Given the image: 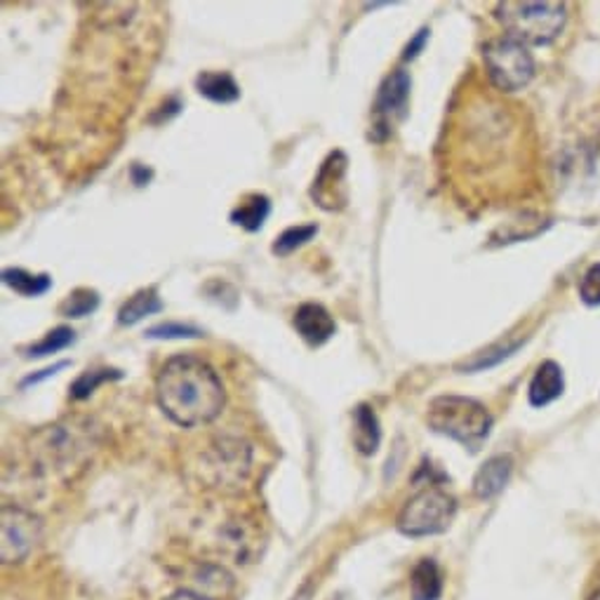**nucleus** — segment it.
<instances>
[{"mask_svg": "<svg viewBox=\"0 0 600 600\" xmlns=\"http://www.w3.org/2000/svg\"><path fill=\"white\" fill-rule=\"evenodd\" d=\"M156 398L167 420L193 429L217 420L227 403V391L210 362L181 354L173 356L156 376Z\"/></svg>", "mask_w": 600, "mask_h": 600, "instance_id": "1", "label": "nucleus"}, {"mask_svg": "<svg viewBox=\"0 0 600 600\" xmlns=\"http://www.w3.org/2000/svg\"><path fill=\"white\" fill-rule=\"evenodd\" d=\"M426 422L431 431L478 452L493 431V414L481 400L467 396H438L429 403Z\"/></svg>", "mask_w": 600, "mask_h": 600, "instance_id": "2", "label": "nucleus"}, {"mask_svg": "<svg viewBox=\"0 0 600 600\" xmlns=\"http://www.w3.org/2000/svg\"><path fill=\"white\" fill-rule=\"evenodd\" d=\"M497 20L505 24L507 36L523 46H549L563 34L567 24L565 3H499Z\"/></svg>", "mask_w": 600, "mask_h": 600, "instance_id": "3", "label": "nucleus"}, {"mask_svg": "<svg viewBox=\"0 0 600 600\" xmlns=\"http://www.w3.org/2000/svg\"><path fill=\"white\" fill-rule=\"evenodd\" d=\"M457 501L438 485H429L406 501L400 509L396 527L406 537H431L441 535L455 521Z\"/></svg>", "mask_w": 600, "mask_h": 600, "instance_id": "4", "label": "nucleus"}, {"mask_svg": "<svg viewBox=\"0 0 600 600\" xmlns=\"http://www.w3.org/2000/svg\"><path fill=\"white\" fill-rule=\"evenodd\" d=\"M485 74L499 92H519L535 78V58L527 46L501 36L483 48Z\"/></svg>", "mask_w": 600, "mask_h": 600, "instance_id": "5", "label": "nucleus"}, {"mask_svg": "<svg viewBox=\"0 0 600 600\" xmlns=\"http://www.w3.org/2000/svg\"><path fill=\"white\" fill-rule=\"evenodd\" d=\"M31 455L38 467L48 473L68 478L74 469H82L90 455V443L80 438V434L72 431V426L58 424L40 431L34 441Z\"/></svg>", "mask_w": 600, "mask_h": 600, "instance_id": "6", "label": "nucleus"}, {"mask_svg": "<svg viewBox=\"0 0 600 600\" xmlns=\"http://www.w3.org/2000/svg\"><path fill=\"white\" fill-rule=\"evenodd\" d=\"M43 537V523L36 513L17 505H3L0 511V561L15 565L26 561Z\"/></svg>", "mask_w": 600, "mask_h": 600, "instance_id": "7", "label": "nucleus"}, {"mask_svg": "<svg viewBox=\"0 0 600 600\" xmlns=\"http://www.w3.org/2000/svg\"><path fill=\"white\" fill-rule=\"evenodd\" d=\"M410 88H412V80L408 72H403V68L384 78L380 92H376V102L372 111V137L376 142H384V139H388L391 132H394L396 125L400 120H406L408 104H410Z\"/></svg>", "mask_w": 600, "mask_h": 600, "instance_id": "8", "label": "nucleus"}, {"mask_svg": "<svg viewBox=\"0 0 600 600\" xmlns=\"http://www.w3.org/2000/svg\"><path fill=\"white\" fill-rule=\"evenodd\" d=\"M250 471V448L241 441H219L205 455L201 467L203 478L219 490H235L241 487Z\"/></svg>", "mask_w": 600, "mask_h": 600, "instance_id": "9", "label": "nucleus"}, {"mask_svg": "<svg viewBox=\"0 0 600 600\" xmlns=\"http://www.w3.org/2000/svg\"><path fill=\"white\" fill-rule=\"evenodd\" d=\"M346 170L348 158L344 151H332L320 165V173L311 187V199L323 210H342L346 205Z\"/></svg>", "mask_w": 600, "mask_h": 600, "instance_id": "10", "label": "nucleus"}, {"mask_svg": "<svg viewBox=\"0 0 600 600\" xmlns=\"http://www.w3.org/2000/svg\"><path fill=\"white\" fill-rule=\"evenodd\" d=\"M235 586L231 572L219 563H201L191 570L189 584L184 589L199 593L205 600H221L229 598Z\"/></svg>", "mask_w": 600, "mask_h": 600, "instance_id": "11", "label": "nucleus"}, {"mask_svg": "<svg viewBox=\"0 0 600 600\" xmlns=\"http://www.w3.org/2000/svg\"><path fill=\"white\" fill-rule=\"evenodd\" d=\"M565 374L556 360H544L527 386V398L533 408H547L563 396Z\"/></svg>", "mask_w": 600, "mask_h": 600, "instance_id": "12", "label": "nucleus"}, {"mask_svg": "<svg viewBox=\"0 0 600 600\" xmlns=\"http://www.w3.org/2000/svg\"><path fill=\"white\" fill-rule=\"evenodd\" d=\"M295 328L302 334V340L311 346H320L325 344L337 325H334V320L330 316V311L325 306L320 304H302L297 314H295Z\"/></svg>", "mask_w": 600, "mask_h": 600, "instance_id": "13", "label": "nucleus"}, {"mask_svg": "<svg viewBox=\"0 0 600 600\" xmlns=\"http://www.w3.org/2000/svg\"><path fill=\"white\" fill-rule=\"evenodd\" d=\"M219 549L235 558V563H247L259 549L257 529L250 525V521L233 519L219 529Z\"/></svg>", "mask_w": 600, "mask_h": 600, "instance_id": "14", "label": "nucleus"}, {"mask_svg": "<svg viewBox=\"0 0 600 600\" xmlns=\"http://www.w3.org/2000/svg\"><path fill=\"white\" fill-rule=\"evenodd\" d=\"M513 473V462L507 455H497L476 471L473 476V495L478 499H493L505 490Z\"/></svg>", "mask_w": 600, "mask_h": 600, "instance_id": "15", "label": "nucleus"}, {"mask_svg": "<svg viewBox=\"0 0 600 600\" xmlns=\"http://www.w3.org/2000/svg\"><path fill=\"white\" fill-rule=\"evenodd\" d=\"M412 600H441L443 596V572L434 558H422L410 575Z\"/></svg>", "mask_w": 600, "mask_h": 600, "instance_id": "16", "label": "nucleus"}, {"mask_svg": "<svg viewBox=\"0 0 600 600\" xmlns=\"http://www.w3.org/2000/svg\"><path fill=\"white\" fill-rule=\"evenodd\" d=\"M382 443L380 420L370 406H358L354 410V445L360 455H374Z\"/></svg>", "mask_w": 600, "mask_h": 600, "instance_id": "17", "label": "nucleus"}, {"mask_svg": "<svg viewBox=\"0 0 600 600\" xmlns=\"http://www.w3.org/2000/svg\"><path fill=\"white\" fill-rule=\"evenodd\" d=\"M549 225H551V221H547L541 215L525 213L523 217L511 219V221H507V225H501L490 235V241H493V245H507V243L527 241V239H535V235H539Z\"/></svg>", "mask_w": 600, "mask_h": 600, "instance_id": "18", "label": "nucleus"}, {"mask_svg": "<svg viewBox=\"0 0 600 600\" xmlns=\"http://www.w3.org/2000/svg\"><path fill=\"white\" fill-rule=\"evenodd\" d=\"M195 88H199L203 97L217 104H231L241 97L239 82L227 72H203L195 78Z\"/></svg>", "mask_w": 600, "mask_h": 600, "instance_id": "19", "label": "nucleus"}, {"mask_svg": "<svg viewBox=\"0 0 600 600\" xmlns=\"http://www.w3.org/2000/svg\"><path fill=\"white\" fill-rule=\"evenodd\" d=\"M271 210V203L267 195L261 193H250L245 199L233 207L231 221L235 227H243L245 231H259L264 221H267Z\"/></svg>", "mask_w": 600, "mask_h": 600, "instance_id": "20", "label": "nucleus"}, {"mask_svg": "<svg viewBox=\"0 0 600 600\" xmlns=\"http://www.w3.org/2000/svg\"><path fill=\"white\" fill-rule=\"evenodd\" d=\"M158 311H163V302L158 297L156 288L139 290L128 302L120 306L118 323L120 325H135V323H139V320H144L146 316L158 314Z\"/></svg>", "mask_w": 600, "mask_h": 600, "instance_id": "21", "label": "nucleus"}, {"mask_svg": "<svg viewBox=\"0 0 600 600\" xmlns=\"http://www.w3.org/2000/svg\"><path fill=\"white\" fill-rule=\"evenodd\" d=\"M3 281L15 292L24 297H40L52 288V278L48 273L34 276L24 269H5L3 271Z\"/></svg>", "mask_w": 600, "mask_h": 600, "instance_id": "22", "label": "nucleus"}, {"mask_svg": "<svg viewBox=\"0 0 600 600\" xmlns=\"http://www.w3.org/2000/svg\"><path fill=\"white\" fill-rule=\"evenodd\" d=\"M100 306V295L90 288H78L60 304V314L66 318H82L97 311Z\"/></svg>", "mask_w": 600, "mask_h": 600, "instance_id": "23", "label": "nucleus"}, {"mask_svg": "<svg viewBox=\"0 0 600 600\" xmlns=\"http://www.w3.org/2000/svg\"><path fill=\"white\" fill-rule=\"evenodd\" d=\"M123 372L120 370H111V368H100V370H88L82 372L78 380L72 384V396L76 400H82L88 398L90 394H94V388L104 384V382H111V380H120Z\"/></svg>", "mask_w": 600, "mask_h": 600, "instance_id": "24", "label": "nucleus"}, {"mask_svg": "<svg viewBox=\"0 0 600 600\" xmlns=\"http://www.w3.org/2000/svg\"><path fill=\"white\" fill-rule=\"evenodd\" d=\"M74 340H76V332L72 328H64V325L54 328L46 334L43 340L29 348V356L31 358H43V356H50V354H58V352H62V348H66L68 344H74Z\"/></svg>", "mask_w": 600, "mask_h": 600, "instance_id": "25", "label": "nucleus"}, {"mask_svg": "<svg viewBox=\"0 0 600 600\" xmlns=\"http://www.w3.org/2000/svg\"><path fill=\"white\" fill-rule=\"evenodd\" d=\"M318 233L316 225H306V227H290L281 235H278L273 243V253L276 255H290L292 250L302 247L304 243H309L314 235Z\"/></svg>", "mask_w": 600, "mask_h": 600, "instance_id": "26", "label": "nucleus"}, {"mask_svg": "<svg viewBox=\"0 0 600 600\" xmlns=\"http://www.w3.org/2000/svg\"><path fill=\"white\" fill-rule=\"evenodd\" d=\"M579 297L586 306H600V264L584 271L579 281Z\"/></svg>", "mask_w": 600, "mask_h": 600, "instance_id": "27", "label": "nucleus"}, {"mask_svg": "<svg viewBox=\"0 0 600 600\" xmlns=\"http://www.w3.org/2000/svg\"><path fill=\"white\" fill-rule=\"evenodd\" d=\"M146 337L151 340H181V337H201V330H195L191 325H181V323H163L151 328L146 332Z\"/></svg>", "mask_w": 600, "mask_h": 600, "instance_id": "28", "label": "nucleus"}, {"mask_svg": "<svg viewBox=\"0 0 600 600\" xmlns=\"http://www.w3.org/2000/svg\"><path fill=\"white\" fill-rule=\"evenodd\" d=\"M426 40H429V29H420V31H417V36L406 46V52H403V60H406V62L414 60L417 54L422 52V48H424Z\"/></svg>", "mask_w": 600, "mask_h": 600, "instance_id": "29", "label": "nucleus"}, {"mask_svg": "<svg viewBox=\"0 0 600 600\" xmlns=\"http://www.w3.org/2000/svg\"><path fill=\"white\" fill-rule=\"evenodd\" d=\"M68 366V362H58V366H54V368H48V370H43V372H40V374H34V376H29V380H26L22 386H29V384H38L40 380H46V376H50V374H54V372H60V370H64Z\"/></svg>", "mask_w": 600, "mask_h": 600, "instance_id": "30", "label": "nucleus"}, {"mask_svg": "<svg viewBox=\"0 0 600 600\" xmlns=\"http://www.w3.org/2000/svg\"><path fill=\"white\" fill-rule=\"evenodd\" d=\"M165 600H205V598H201L199 593H193V591H189V589H181V591H177V593H173V596H167Z\"/></svg>", "mask_w": 600, "mask_h": 600, "instance_id": "31", "label": "nucleus"}, {"mask_svg": "<svg viewBox=\"0 0 600 600\" xmlns=\"http://www.w3.org/2000/svg\"><path fill=\"white\" fill-rule=\"evenodd\" d=\"M586 600H600V572H598V579L593 582L589 596H586Z\"/></svg>", "mask_w": 600, "mask_h": 600, "instance_id": "32", "label": "nucleus"}, {"mask_svg": "<svg viewBox=\"0 0 600 600\" xmlns=\"http://www.w3.org/2000/svg\"><path fill=\"white\" fill-rule=\"evenodd\" d=\"M598 149H600V135H598Z\"/></svg>", "mask_w": 600, "mask_h": 600, "instance_id": "33", "label": "nucleus"}]
</instances>
